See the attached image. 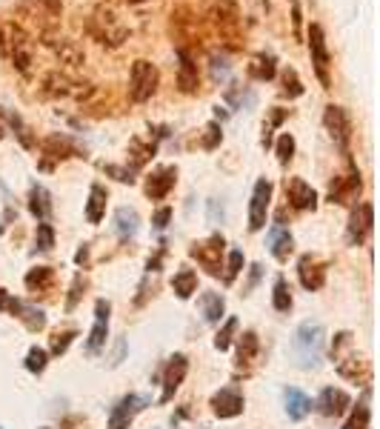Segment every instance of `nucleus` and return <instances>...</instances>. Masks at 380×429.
<instances>
[{
	"label": "nucleus",
	"mask_w": 380,
	"mask_h": 429,
	"mask_svg": "<svg viewBox=\"0 0 380 429\" xmlns=\"http://www.w3.org/2000/svg\"><path fill=\"white\" fill-rule=\"evenodd\" d=\"M0 140H4V126H0Z\"/></svg>",
	"instance_id": "obj_62"
},
{
	"label": "nucleus",
	"mask_w": 380,
	"mask_h": 429,
	"mask_svg": "<svg viewBox=\"0 0 380 429\" xmlns=\"http://www.w3.org/2000/svg\"><path fill=\"white\" fill-rule=\"evenodd\" d=\"M209 18H212V23H214L223 35L235 38V35H238V26H241V6L235 4V0H212Z\"/></svg>",
	"instance_id": "obj_8"
},
{
	"label": "nucleus",
	"mask_w": 380,
	"mask_h": 429,
	"mask_svg": "<svg viewBox=\"0 0 380 429\" xmlns=\"http://www.w3.org/2000/svg\"><path fill=\"white\" fill-rule=\"evenodd\" d=\"M178 57H180L178 86H180V92L192 95V92H197V86H200V78H197V63H195V57H192L186 49H178Z\"/></svg>",
	"instance_id": "obj_20"
},
{
	"label": "nucleus",
	"mask_w": 380,
	"mask_h": 429,
	"mask_svg": "<svg viewBox=\"0 0 380 429\" xmlns=\"http://www.w3.org/2000/svg\"><path fill=\"white\" fill-rule=\"evenodd\" d=\"M161 84V72L155 63L149 60H134L132 63V75H129V98L134 103H146L151 95L158 92Z\"/></svg>",
	"instance_id": "obj_3"
},
{
	"label": "nucleus",
	"mask_w": 380,
	"mask_h": 429,
	"mask_svg": "<svg viewBox=\"0 0 380 429\" xmlns=\"http://www.w3.org/2000/svg\"><path fill=\"white\" fill-rule=\"evenodd\" d=\"M372 224H374V212H372V203H360L357 209H352L349 229H346V241H349L352 246L363 244V238L372 232Z\"/></svg>",
	"instance_id": "obj_11"
},
{
	"label": "nucleus",
	"mask_w": 380,
	"mask_h": 429,
	"mask_svg": "<svg viewBox=\"0 0 380 429\" xmlns=\"http://www.w3.org/2000/svg\"><path fill=\"white\" fill-rule=\"evenodd\" d=\"M220 140H223L220 123H217V120H212V123L206 126V135H203V149H214V147H217Z\"/></svg>",
	"instance_id": "obj_48"
},
{
	"label": "nucleus",
	"mask_w": 380,
	"mask_h": 429,
	"mask_svg": "<svg viewBox=\"0 0 380 429\" xmlns=\"http://www.w3.org/2000/svg\"><path fill=\"white\" fill-rule=\"evenodd\" d=\"M109 312H112L109 301H98V307H95V326H92L89 343H86V349H89V352H98V349L106 343V332H109Z\"/></svg>",
	"instance_id": "obj_21"
},
{
	"label": "nucleus",
	"mask_w": 380,
	"mask_h": 429,
	"mask_svg": "<svg viewBox=\"0 0 380 429\" xmlns=\"http://www.w3.org/2000/svg\"><path fill=\"white\" fill-rule=\"evenodd\" d=\"M115 221H117L115 227H117V235H120V238H132V235L137 232V224H140V221H137V212L129 209V206H123V209L115 212Z\"/></svg>",
	"instance_id": "obj_32"
},
{
	"label": "nucleus",
	"mask_w": 380,
	"mask_h": 429,
	"mask_svg": "<svg viewBox=\"0 0 380 429\" xmlns=\"http://www.w3.org/2000/svg\"><path fill=\"white\" fill-rule=\"evenodd\" d=\"M297 275H300V283L306 286L309 292H318L321 286H323V280H326V269H323V263H321V261H315L312 255H303V258H300V263H297Z\"/></svg>",
	"instance_id": "obj_16"
},
{
	"label": "nucleus",
	"mask_w": 380,
	"mask_h": 429,
	"mask_svg": "<svg viewBox=\"0 0 380 429\" xmlns=\"http://www.w3.org/2000/svg\"><path fill=\"white\" fill-rule=\"evenodd\" d=\"M12 301H15V298H12L6 290H0V309H6V312H9V309H12Z\"/></svg>",
	"instance_id": "obj_56"
},
{
	"label": "nucleus",
	"mask_w": 380,
	"mask_h": 429,
	"mask_svg": "<svg viewBox=\"0 0 380 429\" xmlns=\"http://www.w3.org/2000/svg\"><path fill=\"white\" fill-rule=\"evenodd\" d=\"M283 398H286V415H289L292 421H303V418L312 412V401L303 395L300 389H294V387H289V389L283 392Z\"/></svg>",
	"instance_id": "obj_24"
},
{
	"label": "nucleus",
	"mask_w": 380,
	"mask_h": 429,
	"mask_svg": "<svg viewBox=\"0 0 380 429\" xmlns=\"http://www.w3.org/2000/svg\"><path fill=\"white\" fill-rule=\"evenodd\" d=\"M235 332H238V318H229L223 324V329H217V335H214V349H229L232 346V338H235Z\"/></svg>",
	"instance_id": "obj_39"
},
{
	"label": "nucleus",
	"mask_w": 380,
	"mask_h": 429,
	"mask_svg": "<svg viewBox=\"0 0 380 429\" xmlns=\"http://www.w3.org/2000/svg\"><path fill=\"white\" fill-rule=\"evenodd\" d=\"M323 126L329 129V135H332V140L340 147V152L349 158V140H352V118H349V112L343 109V106H326V112H323Z\"/></svg>",
	"instance_id": "obj_5"
},
{
	"label": "nucleus",
	"mask_w": 380,
	"mask_h": 429,
	"mask_svg": "<svg viewBox=\"0 0 380 429\" xmlns=\"http://www.w3.org/2000/svg\"><path fill=\"white\" fill-rule=\"evenodd\" d=\"M303 12H300V0H292V32H294V38L300 40L303 38Z\"/></svg>",
	"instance_id": "obj_51"
},
{
	"label": "nucleus",
	"mask_w": 380,
	"mask_h": 429,
	"mask_svg": "<svg viewBox=\"0 0 380 429\" xmlns=\"http://www.w3.org/2000/svg\"><path fill=\"white\" fill-rule=\"evenodd\" d=\"M46 364H49V352L40 349V346H32L29 355H26V370H29V372H43Z\"/></svg>",
	"instance_id": "obj_41"
},
{
	"label": "nucleus",
	"mask_w": 380,
	"mask_h": 429,
	"mask_svg": "<svg viewBox=\"0 0 380 429\" xmlns=\"http://www.w3.org/2000/svg\"><path fill=\"white\" fill-rule=\"evenodd\" d=\"M43 38V43L60 57V63H69V66H81L84 60H86V55L74 46L71 40H63V38H54V35H40Z\"/></svg>",
	"instance_id": "obj_19"
},
{
	"label": "nucleus",
	"mask_w": 380,
	"mask_h": 429,
	"mask_svg": "<svg viewBox=\"0 0 380 429\" xmlns=\"http://www.w3.org/2000/svg\"><path fill=\"white\" fill-rule=\"evenodd\" d=\"M275 72H277L275 55L260 52V55H255V57L249 60V78H252V81H272Z\"/></svg>",
	"instance_id": "obj_25"
},
{
	"label": "nucleus",
	"mask_w": 380,
	"mask_h": 429,
	"mask_svg": "<svg viewBox=\"0 0 380 429\" xmlns=\"http://www.w3.org/2000/svg\"><path fill=\"white\" fill-rule=\"evenodd\" d=\"M172 290L180 301H189L195 292H197V275L192 269H180L175 278H172Z\"/></svg>",
	"instance_id": "obj_29"
},
{
	"label": "nucleus",
	"mask_w": 380,
	"mask_h": 429,
	"mask_svg": "<svg viewBox=\"0 0 380 429\" xmlns=\"http://www.w3.org/2000/svg\"><path fill=\"white\" fill-rule=\"evenodd\" d=\"M86 255H89V249H86V246H84V249H81V252H78V263H84V261H86Z\"/></svg>",
	"instance_id": "obj_59"
},
{
	"label": "nucleus",
	"mask_w": 380,
	"mask_h": 429,
	"mask_svg": "<svg viewBox=\"0 0 380 429\" xmlns=\"http://www.w3.org/2000/svg\"><path fill=\"white\" fill-rule=\"evenodd\" d=\"M338 372L349 381H369V364L360 361V358H346V361H340Z\"/></svg>",
	"instance_id": "obj_31"
},
{
	"label": "nucleus",
	"mask_w": 380,
	"mask_h": 429,
	"mask_svg": "<svg viewBox=\"0 0 380 429\" xmlns=\"http://www.w3.org/2000/svg\"><path fill=\"white\" fill-rule=\"evenodd\" d=\"M223 246H226L223 235H212L206 244H195V246L189 249V255L197 258L209 275H220V255H223Z\"/></svg>",
	"instance_id": "obj_10"
},
{
	"label": "nucleus",
	"mask_w": 380,
	"mask_h": 429,
	"mask_svg": "<svg viewBox=\"0 0 380 429\" xmlns=\"http://www.w3.org/2000/svg\"><path fill=\"white\" fill-rule=\"evenodd\" d=\"M241 269H243V252H241V249H232V252H229V263H226V275H223V280H226V283H232V280L241 275Z\"/></svg>",
	"instance_id": "obj_44"
},
{
	"label": "nucleus",
	"mask_w": 380,
	"mask_h": 429,
	"mask_svg": "<svg viewBox=\"0 0 380 429\" xmlns=\"http://www.w3.org/2000/svg\"><path fill=\"white\" fill-rule=\"evenodd\" d=\"M169 221H172V209H169V206L158 209V212H155V218H151V224H155L158 229H166V227H169Z\"/></svg>",
	"instance_id": "obj_53"
},
{
	"label": "nucleus",
	"mask_w": 380,
	"mask_h": 429,
	"mask_svg": "<svg viewBox=\"0 0 380 429\" xmlns=\"http://www.w3.org/2000/svg\"><path fill=\"white\" fill-rule=\"evenodd\" d=\"M212 412H214L217 418H235V415H241V412H243V395H241L238 389H232V387L220 389V392L212 398Z\"/></svg>",
	"instance_id": "obj_15"
},
{
	"label": "nucleus",
	"mask_w": 380,
	"mask_h": 429,
	"mask_svg": "<svg viewBox=\"0 0 380 429\" xmlns=\"http://www.w3.org/2000/svg\"><path fill=\"white\" fill-rule=\"evenodd\" d=\"M0 57H9V40H6V29L0 26Z\"/></svg>",
	"instance_id": "obj_55"
},
{
	"label": "nucleus",
	"mask_w": 380,
	"mask_h": 429,
	"mask_svg": "<svg viewBox=\"0 0 380 429\" xmlns=\"http://www.w3.org/2000/svg\"><path fill=\"white\" fill-rule=\"evenodd\" d=\"M226 75H229V60H226V55H212V78L223 81Z\"/></svg>",
	"instance_id": "obj_49"
},
{
	"label": "nucleus",
	"mask_w": 380,
	"mask_h": 429,
	"mask_svg": "<svg viewBox=\"0 0 380 429\" xmlns=\"http://www.w3.org/2000/svg\"><path fill=\"white\" fill-rule=\"evenodd\" d=\"M35 246L38 249H43V252H49L52 246H54V229L43 221V224H38V232H35Z\"/></svg>",
	"instance_id": "obj_42"
},
{
	"label": "nucleus",
	"mask_w": 380,
	"mask_h": 429,
	"mask_svg": "<svg viewBox=\"0 0 380 429\" xmlns=\"http://www.w3.org/2000/svg\"><path fill=\"white\" fill-rule=\"evenodd\" d=\"M269 203H272V183L266 178H260L255 183V192H252V206H249V229L258 232L266 227V212H269Z\"/></svg>",
	"instance_id": "obj_9"
},
{
	"label": "nucleus",
	"mask_w": 380,
	"mask_h": 429,
	"mask_svg": "<svg viewBox=\"0 0 380 429\" xmlns=\"http://www.w3.org/2000/svg\"><path fill=\"white\" fill-rule=\"evenodd\" d=\"M349 406H352V398H349L343 389H335V387H326V389L321 392V398H318V409H321L326 418H338V415H343Z\"/></svg>",
	"instance_id": "obj_18"
},
{
	"label": "nucleus",
	"mask_w": 380,
	"mask_h": 429,
	"mask_svg": "<svg viewBox=\"0 0 380 429\" xmlns=\"http://www.w3.org/2000/svg\"><path fill=\"white\" fill-rule=\"evenodd\" d=\"M143 406H146V401H143V398H137V395H126V398L112 409V415H109V429H129L132 418H134Z\"/></svg>",
	"instance_id": "obj_17"
},
{
	"label": "nucleus",
	"mask_w": 380,
	"mask_h": 429,
	"mask_svg": "<svg viewBox=\"0 0 380 429\" xmlns=\"http://www.w3.org/2000/svg\"><path fill=\"white\" fill-rule=\"evenodd\" d=\"M258 349H260L258 335H255V332H243V335H241V343H238V361H243V364L255 361Z\"/></svg>",
	"instance_id": "obj_36"
},
{
	"label": "nucleus",
	"mask_w": 380,
	"mask_h": 429,
	"mask_svg": "<svg viewBox=\"0 0 380 429\" xmlns=\"http://www.w3.org/2000/svg\"><path fill=\"white\" fill-rule=\"evenodd\" d=\"M280 95H283V98H289V101H294V98H300V95H303V84H300L297 72H294L292 66H286V69H283V89H280Z\"/></svg>",
	"instance_id": "obj_37"
},
{
	"label": "nucleus",
	"mask_w": 380,
	"mask_h": 429,
	"mask_svg": "<svg viewBox=\"0 0 380 429\" xmlns=\"http://www.w3.org/2000/svg\"><path fill=\"white\" fill-rule=\"evenodd\" d=\"M272 307H275L277 312H289V309H292V292H289V286H286V280H283V278H277V280H275Z\"/></svg>",
	"instance_id": "obj_38"
},
{
	"label": "nucleus",
	"mask_w": 380,
	"mask_h": 429,
	"mask_svg": "<svg viewBox=\"0 0 380 429\" xmlns=\"http://www.w3.org/2000/svg\"><path fill=\"white\" fill-rule=\"evenodd\" d=\"M175 181H178V169H175V166L155 169V172L149 175V181H146V198H151V200H161V198H166V195L172 192Z\"/></svg>",
	"instance_id": "obj_13"
},
{
	"label": "nucleus",
	"mask_w": 380,
	"mask_h": 429,
	"mask_svg": "<svg viewBox=\"0 0 380 429\" xmlns=\"http://www.w3.org/2000/svg\"><path fill=\"white\" fill-rule=\"evenodd\" d=\"M323 346H326V329L321 324H312V321L300 324L294 332V341H292L297 367H303V370L318 367L321 358H323Z\"/></svg>",
	"instance_id": "obj_1"
},
{
	"label": "nucleus",
	"mask_w": 380,
	"mask_h": 429,
	"mask_svg": "<svg viewBox=\"0 0 380 429\" xmlns=\"http://www.w3.org/2000/svg\"><path fill=\"white\" fill-rule=\"evenodd\" d=\"M357 195H360V172L352 166L349 178H340L338 186H332L329 200H332V203H349V200L357 198Z\"/></svg>",
	"instance_id": "obj_23"
},
{
	"label": "nucleus",
	"mask_w": 380,
	"mask_h": 429,
	"mask_svg": "<svg viewBox=\"0 0 380 429\" xmlns=\"http://www.w3.org/2000/svg\"><path fill=\"white\" fill-rule=\"evenodd\" d=\"M52 280H54V272H52L49 266H38V269H32V272L26 275V290H29V292L49 290Z\"/></svg>",
	"instance_id": "obj_33"
},
{
	"label": "nucleus",
	"mask_w": 380,
	"mask_h": 429,
	"mask_svg": "<svg viewBox=\"0 0 380 429\" xmlns=\"http://www.w3.org/2000/svg\"><path fill=\"white\" fill-rule=\"evenodd\" d=\"M40 149H43V155L57 158V161H63V158H84L81 149L74 147V143H71L66 135H52V137H46V140L40 143Z\"/></svg>",
	"instance_id": "obj_22"
},
{
	"label": "nucleus",
	"mask_w": 380,
	"mask_h": 429,
	"mask_svg": "<svg viewBox=\"0 0 380 429\" xmlns=\"http://www.w3.org/2000/svg\"><path fill=\"white\" fill-rule=\"evenodd\" d=\"M309 49H312V63H315V72L323 84V89L332 86V78H329V63H332V55H329V46H326V35H323V26L312 23L309 29Z\"/></svg>",
	"instance_id": "obj_6"
},
{
	"label": "nucleus",
	"mask_w": 380,
	"mask_h": 429,
	"mask_svg": "<svg viewBox=\"0 0 380 429\" xmlns=\"http://www.w3.org/2000/svg\"><path fill=\"white\" fill-rule=\"evenodd\" d=\"M286 120V109H272L269 123H263V147H272V132Z\"/></svg>",
	"instance_id": "obj_45"
},
{
	"label": "nucleus",
	"mask_w": 380,
	"mask_h": 429,
	"mask_svg": "<svg viewBox=\"0 0 380 429\" xmlns=\"http://www.w3.org/2000/svg\"><path fill=\"white\" fill-rule=\"evenodd\" d=\"M95 92L92 84H81V81H71L63 72H49L43 78V95L46 98H74V101H86Z\"/></svg>",
	"instance_id": "obj_4"
},
{
	"label": "nucleus",
	"mask_w": 380,
	"mask_h": 429,
	"mask_svg": "<svg viewBox=\"0 0 380 429\" xmlns=\"http://www.w3.org/2000/svg\"><path fill=\"white\" fill-rule=\"evenodd\" d=\"M81 283H84V278H74V286H71V298H69V309L74 307V304H78V298H81Z\"/></svg>",
	"instance_id": "obj_54"
},
{
	"label": "nucleus",
	"mask_w": 380,
	"mask_h": 429,
	"mask_svg": "<svg viewBox=\"0 0 380 429\" xmlns=\"http://www.w3.org/2000/svg\"><path fill=\"white\" fill-rule=\"evenodd\" d=\"M123 349H126V343H123V341H117V346H115V358H112V367H117V364L123 361Z\"/></svg>",
	"instance_id": "obj_57"
},
{
	"label": "nucleus",
	"mask_w": 380,
	"mask_h": 429,
	"mask_svg": "<svg viewBox=\"0 0 380 429\" xmlns=\"http://www.w3.org/2000/svg\"><path fill=\"white\" fill-rule=\"evenodd\" d=\"M6 40H9V57H12V63L26 75V72L32 69V38H29V32L15 23V26L6 29Z\"/></svg>",
	"instance_id": "obj_7"
},
{
	"label": "nucleus",
	"mask_w": 380,
	"mask_h": 429,
	"mask_svg": "<svg viewBox=\"0 0 380 429\" xmlns=\"http://www.w3.org/2000/svg\"><path fill=\"white\" fill-rule=\"evenodd\" d=\"M343 429H369V406L357 404V409H355L352 418L343 423Z\"/></svg>",
	"instance_id": "obj_46"
},
{
	"label": "nucleus",
	"mask_w": 380,
	"mask_h": 429,
	"mask_svg": "<svg viewBox=\"0 0 380 429\" xmlns=\"http://www.w3.org/2000/svg\"><path fill=\"white\" fill-rule=\"evenodd\" d=\"M106 200H109V192H106L100 183H95V186L89 189V203H86V218H89V224H100V221H103Z\"/></svg>",
	"instance_id": "obj_27"
},
{
	"label": "nucleus",
	"mask_w": 380,
	"mask_h": 429,
	"mask_svg": "<svg viewBox=\"0 0 380 429\" xmlns=\"http://www.w3.org/2000/svg\"><path fill=\"white\" fill-rule=\"evenodd\" d=\"M255 4H258L263 12H269V0H255Z\"/></svg>",
	"instance_id": "obj_60"
},
{
	"label": "nucleus",
	"mask_w": 380,
	"mask_h": 429,
	"mask_svg": "<svg viewBox=\"0 0 380 429\" xmlns=\"http://www.w3.org/2000/svg\"><path fill=\"white\" fill-rule=\"evenodd\" d=\"M200 304H203V318L209 324H220V318H223V298L214 295V292H206L200 298Z\"/></svg>",
	"instance_id": "obj_35"
},
{
	"label": "nucleus",
	"mask_w": 380,
	"mask_h": 429,
	"mask_svg": "<svg viewBox=\"0 0 380 429\" xmlns=\"http://www.w3.org/2000/svg\"><path fill=\"white\" fill-rule=\"evenodd\" d=\"M106 175L117 178L120 183H134V172H132V169H123V166H106Z\"/></svg>",
	"instance_id": "obj_52"
},
{
	"label": "nucleus",
	"mask_w": 380,
	"mask_h": 429,
	"mask_svg": "<svg viewBox=\"0 0 380 429\" xmlns=\"http://www.w3.org/2000/svg\"><path fill=\"white\" fill-rule=\"evenodd\" d=\"M74 338H78V332H74V329H66V332H57V335L52 338V352H54V355H63V352L69 349V343H71Z\"/></svg>",
	"instance_id": "obj_47"
},
{
	"label": "nucleus",
	"mask_w": 380,
	"mask_h": 429,
	"mask_svg": "<svg viewBox=\"0 0 380 429\" xmlns=\"http://www.w3.org/2000/svg\"><path fill=\"white\" fill-rule=\"evenodd\" d=\"M12 315H18L23 324H26V329L29 332H40L43 326H46V315L40 312V309H35V307H29V304H23V301H12V309H9Z\"/></svg>",
	"instance_id": "obj_26"
},
{
	"label": "nucleus",
	"mask_w": 380,
	"mask_h": 429,
	"mask_svg": "<svg viewBox=\"0 0 380 429\" xmlns=\"http://www.w3.org/2000/svg\"><path fill=\"white\" fill-rule=\"evenodd\" d=\"M126 4H143V0H126Z\"/></svg>",
	"instance_id": "obj_61"
},
{
	"label": "nucleus",
	"mask_w": 380,
	"mask_h": 429,
	"mask_svg": "<svg viewBox=\"0 0 380 429\" xmlns=\"http://www.w3.org/2000/svg\"><path fill=\"white\" fill-rule=\"evenodd\" d=\"M89 35H92L98 43H103V46H109V49H117V46L129 38V29L120 23V18L115 15V9L98 6V9L92 12V18H89Z\"/></svg>",
	"instance_id": "obj_2"
},
{
	"label": "nucleus",
	"mask_w": 380,
	"mask_h": 429,
	"mask_svg": "<svg viewBox=\"0 0 380 429\" xmlns=\"http://www.w3.org/2000/svg\"><path fill=\"white\" fill-rule=\"evenodd\" d=\"M292 249H294V241H292V235H289L283 227H275V229L269 232V252H272L277 261H289Z\"/></svg>",
	"instance_id": "obj_28"
},
{
	"label": "nucleus",
	"mask_w": 380,
	"mask_h": 429,
	"mask_svg": "<svg viewBox=\"0 0 380 429\" xmlns=\"http://www.w3.org/2000/svg\"><path fill=\"white\" fill-rule=\"evenodd\" d=\"M129 152H132V161H134V169L143 166L151 155H155V143H143V140H132L129 143Z\"/></svg>",
	"instance_id": "obj_40"
},
{
	"label": "nucleus",
	"mask_w": 380,
	"mask_h": 429,
	"mask_svg": "<svg viewBox=\"0 0 380 429\" xmlns=\"http://www.w3.org/2000/svg\"><path fill=\"white\" fill-rule=\"evenodd\" d=\"M286 198L294 209H315L318 206V192L300 178H286Z\"/></svg>",
	"instance_id": "obj_14"
},
{
	"label": "nucleus",
	"mask_w": 380,
	"mask_h": 429,
	"mask_svg": "<svg viewBox=\"0 0 380 429\" xmlns=\"http://www.w3.org/2000/svg\"><path fill=\"white\" fill-rule=\"evenodd\" d=\"M6 120H9V126L15 129V135H18V140H21V147H23V149H35L32 129L23 123V118H21L18 112H6Z\"/></svg>",
	"instance_id": "obj_34"
},
{
	"label": "nucleus",
	"mask_w": 380,
	"mask_h": 429,
	"mask_svg": "<svg viewBox=\"0 0 380 429\" xmlns=\"http://www.w3.org/2000/svg\"><path fill=\"white\" fill-rule=\"evenodd\" d=\"M258 278H260V266H252V278H249V286H246V290H252Z\"/></svg>",
	"instance_id": "obj_58"
},
{
	"label": "nucleus",
	"mask_w": 380,
	"mask_h": 429,
	"mask_svg": "<svg viewBox=\"0 0 380 429\" xmlns=\"http://www.w3.org/2000/svg\"><path fill=\"white\" fill-rule=\"evenodd\" d=\"M29 209L38 221H46L49 214H52V200H49V192L43 186H32L29 192Z\"/></svg>",
	"instance_id": "obj_30"
},
{
	"label": "nucleus",
	"mask_w": 380,
	"mask_h": 429,
	"mask_svg": "<svg viewBox=\"0 0 380 429\" xmlns=\"http://www.w3.org/2000/svg\"><path fill=\"white\" fill-rule=\"evenodd\" d=\"M275 149H277V161L286 166L292 161V155H294V137L292 135H280L277 143H275Z\"/></svg>",
	"instance_id": "obj_43"
},
{
	"label": "nucleus",
	"mask_w": 380,
	"mask_h": 429,
	"mask_svg": "<svg viewBox=\"0 0 380 429\" xmlns=\"http://www.w3.org/2000/svg\"><path fill=\"white\" fill-rule=\"evenodd\" d=\"M43 429H49V426H43Z\"/></svg>",
	"instance_id": "obj_63"
},
{
	"label": "nucleus",
	"mask_w": 380,
	"mask_h": 429,
	"mask_svg": "<svg viewBox=\"0 0 380 429\" xmlns=\"http://www.w3.org/2000/svg\"><path fill=\"white\" fill-rule=\"evenodd\" d=\"M38 6L46 12V18L54 23L60 18V9H63V0H38Z\"/></svg>",
	"instance_id": "obj_50"
},
{
	"label": "nucleus",
	"mask_w": 380,
	"mask_h": 429,
	"mask_svg": "<svg viewBox=\"0 0 380 429\" xmlns=\"http://www.w3.org/2000/svg\"><path fill=\"white\" fill-rule=\"evenodd\" d=\"M186 372H189V361H186V355H172V361H169V367H166V372H163V395H161V401H163V404H166V401H172V395H175V392H178V387L183 384Z\"/></svg>",
	"instance_id": "obj_12"
}]
</instances>
